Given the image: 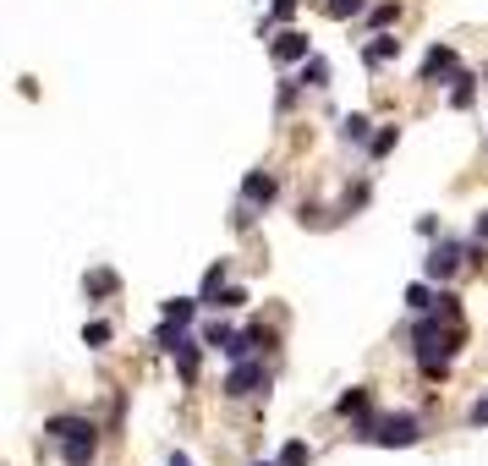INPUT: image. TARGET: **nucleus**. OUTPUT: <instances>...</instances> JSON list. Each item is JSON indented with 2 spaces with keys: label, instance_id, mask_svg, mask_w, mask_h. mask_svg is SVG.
I'll return each instance as SVG.
<instances>
[{
  "label": "nucleus",
  "instance_id": "nucleus-13",
  "mask_svg": "<svg viewBox=\"0 0 488 466\" xmlns=\"http://www.w3.org/2000/svg\"><path fill=\"white\" fill-rule=\"evenodd\" d=\"M280 466H308V445H285V455H280Z\"/></svg>",
  "mask_w": 488,
  "mask_h": 466
},
{
  "label": "nucleus",
  "instance_id": "nucleus-14",
  "mask_svg": "<svg viewBox=\"0 0 488 466\" xmlns=\"http://www.w3.org/2000/svg\"><path fill=\"white\" fill-rule=\"evenodd\" d=\"M363 400H368L363 390H351V395H340V412H346V417H351V412H363Z\"/></svg>",
  "mask_w": 488,
  "mask_h": 466
},
{
  "label": "nucleus",
  "instance_id": "nucleus-16",
  "mask_svg": "<svg viewBox=\"0 0 488 466\" xmlns=\"http://www.w3.org/2000/svg\"><path fill=\"white\" fill-rule=\"evenodd\" d=\"M363 0H330V17H346V12H356Z\"/></svg>",
  "mask_w": 488,
  "mask_h": 466
},
{
  "label": "nucleus",
  "instance_id": "nucleus-2",
  "mask_svg": "<svg viewBox=\"0 0 488 466\" xmlns=\"http://www.w3.org/2000/svg\"><path fill=\"white\" fill-rule=\"evenodd\" d=\"M450 340L455 335H439L434 324H417V357H422V367H428V373H444V362H450Z\"/></svg>",
  "mask_w": 488,
  "mask_h": 466
},
{
  "label": "nucleus",
  "instance_id": "nucleus-12",
  "mask_svg": "<svg viewBox=\"0 0 488 466\" xmlns=\"http://www.w3.org/2000/svg\"><path fill=\"white\" fill-rule=\"evenodd\" d=\"M165 319H171V324H187V319H192V302H165Z\"/></svg>",
  "mask_w": 488,
  "mask_h": 466
},
{
  "label": "nucleus",
  "instance_id": "nucleus-10",
  "mask_svg": "<svg viewBox=\"0 0 488 466\" xmlns=\"http://www.w3.org/2000/svg\"><path fill=\"white\" fill-rule=\"evenodd\" d=\"M346 138L363 143V138H368V115H346Z\"/></svg>",
  "mask_w": 488,
  "mask_h": 466
},
{
  "label": "nucleus",
  "instance_id": "nucleus-6",
  "mask_svg": "<svg viewBox=\"0 0 488 466\" xmlns=\"http://www.w3.org/2000/svg\"><path fill=\"white\" fill-rule=\"evenodd\" d=\"M455 264H461V253H455V247H439V253H434V258H428V274H434V280H439V274H450V269H455Z\"/></svg>",
  "mask_w": 488,
  "mask_h": 466
},
{
  "label": "nucleus",
  "instance_id": "nucleus-19",
  "mask_svg": "<svg viewBox=\"0 0 488 466\" xmlns=\"http://www.w3.org/2000/svg\"><path fill=\"white\" fill-rule=\"evenodd\" d=\"M258 466H269V461H258Z\"/></svg>",
  "mask_w": 488,
  "mask_h": 466
},
{
  "label": "nucleus",
  "instance_id": "nucleus-1",
  "mask_svg": "<svg viewBox=\"0 0 488 466\" xmlns=\"http://www.w3.org/2000/svg\"><path fill=\"white\" fill-rule=\"evenodd\" d=\"M50 433H55V439H67V466H88L93 461V428L88 423L60 417V423H50Z\"/></svg>",
  "mask_w": 488,
  "mask_h": 466
},
{
  "label": "nucleus",
  "instance_id": "nucleus-7",
  "mask_svg": "<svg viewBox=\"0 0 488 466\" xmlns=\"http://www.w3.org/2000/svg\"><path fill=\"white\" fill-rule=\"evenodd\" d=\"M275 198V181L269 176H247V203H269Z\"/></svg>",
  "mask_w": 488,
  "mask_h": 466
},
{
  "label": "nucleus",
  "instance_id": "nucleus-17",
  "mask_svg": "<svg viewBox=\"0 0 488 466\" xmlns=\"http://www.w3.org/2000/svg\"><path fill=\"white\" fill-rule=\"evenodd\" d=\"M472 423H488V400H477V407H472Z\"/></svg>",
  "mask_w": 488,
  "mask_h": 466
},
{
  "label": "nucleus",
  "instance_id": "nucleus-15",
  "mask_svg": "<svg viewBox=\"0 0 488 466\" xmlns=\"http://www.w3.org/2000/svg\"><path fill=\"white\" fill-rule=\"evenodd\" d=\"M83 335H88V346H105V340H110V324H88Z\"/></svg>",
  "mask_w": 488,
  "mask_h": 466
},
{
  "label": "nucleus",
  "instance_id": "nucleus-8",
  "mask_svg": "<svg viewBox=\"0 0 488 466\" xmlns=\"http://www.w3.org/2000/svg\"><path fill=\"white\" fill-rule=\"evenodd\" d=\"M389 55H401L396 39H373V44H368V60H373V67H379V60H389Z\"/></svg>",
  "mask_w": 488,
  "mask_h": 466
},
{
  "label": "nucleus",
  "instance_id": "nucleus-11",
  "mask_svg": "<svg viewBox=\"0 0 488 466\" xmlns=\"http://www.w3.org/2000/svg\"><path fill=\"white\" fill-rule=\"evenodd\" d=\"M324 77H330V67H324V60H308V72H302V83H313V88H324Z\"/></svg>",
  "mask_w": 488,
  "mask_h": 466
},
{
  "label": "nucleus",
  "instance_id": "nucleus-18",
  "mask_svg": "<svg viewBox=\"0 0 488 466\" xmlns=\"http://www.w3.org/2000/svg\"><path fill=\"white\" fill-rule=\"evenodd\" d=\"M171 466H192V461H187V455H171Z\"/></svg>",
  "mask_w": 488,
  "mask_h": 466
},
{
  "label": "nucleus",
  "instance_id": "nucleus-3",
  "mask_svg": "<svg viewBox=\"0 0 488 466\" xmlns=\"http://www.w3.org/2000/svg\"><path fill=\"white\" fill-rule=\"evenodd\" d=\"M373 439L379 445H417V417H384L373 428Z\"/></svg>",
  "mask_w": 488,
  "mask_h": 466
},
{
  "label": "nucleus",
  "instance_id": "nucleus-4",
  "mask_svg": "<svg viewBox=\"0 0 488 466\" xmlns=\"http://www.w3.org/2000/svg\"><path fill=\"white\" fill-rule=\"evenodd\" d=\"M225 390H231V395H258V390H264V367H258V362H242L231 379H225Z\"/></svg>",
  "mask_w": 488,
  "mask_h": 466
},
{
  "label": "nucleus",
  "instance_id": "nucleus-9",
  "mask_svg": "<svg viewBox=\"0 0 488 466\" xmlns=\"http://www.w3.org/2000/svg\"><path fill=\"white\" fill-rule=\"evenodd\" d=\"M450 60H455L450 50H428V60H422V72H428V77H434V72H450Z\"/></svg>",
  "mask_w": 488,
  "mask_h": 466
},
{
  "label": "nucleus",
  "instance_id": "nucleus-5",
  "mask_svg": "<svg viewBox=\"0 0 488 466\" xmlns=\"http://www.w3.org/2000/svg\"><path fill=\"white\" fill-rule=\"evenodd\" d=\"M275 55H280V60H308V39H302V34H280V39H275Z\"/></svg>",
  "mask_w": 488,
  "mask_h": 466
}]
</instances>
